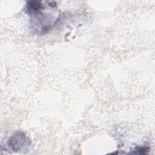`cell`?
Here are the masks:
<instances>
[{"label":"cell","mask_w":155,"mask_h":155,"mask_svg":"<svg viewBox=\"0 0 155 155\" xmlns=\"http://www.w3.org/2000/svg\"><path fill=\"white\" fill-rule=\"evenodd\" d=\"M28 139L24 133L18 132L13 135L8 140V145L13 151H20L28 145Z\"/></svg>","instance_id":"cell-1"},{"label":"cell","mask_w":155,"mask_h":155,"mask_svg":"<svg viewBox=\"0 0 155 155\" xmlns=\"http://www.w3.org/2000/svg\"><path fill=\"white\" fill-rule=\"evenodd\" d=\"M148 149L145 147H137L136 148V152L134 153H137V154H146V150Z\"/></svg>","instance_id":"cell-2"}]
</instances>
